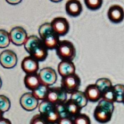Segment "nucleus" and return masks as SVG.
Returning <instances> with one entry per match:
<instances>
[{"mask_svg":"<svg viewBox=\"0 0 124 124\" xmlns=\"http://www.w3.org/2000/svg\"><path fill=\"white\" fill-rule=\"evenodd\" d=\"M24 46L30 56L38 62L44 61L48 56V49L44 46L41 39L36 35L28 36Z\"/></svg>","mask_w":124,"mask_h":124,"instance_id":"1","label":"nucleus"},{"mask_svg":"<svg viewBox=\"0 0 124 124\" xmlns=\"http://www.w3.org/2000/svg\"><path fill=\"white\" fill-rule=\"evenodd\" d=\"M39 38L48 50L56 49L60 40L59 36L53 30L50 23H46L40 25L38 29Z\"/></svg>","mask_w":124,"mask_h":124,"instance_id":"2","label":"nucleus"},{"mask_svg":"<svg viewBox=\"0 0 124 124\" xmlns=\"http://www.w3.org/2000/svg\"><path fill=\"white\" fill-rule=\"evenodd\" d=\"M115 110L114 103L101 99L94 111V119L101 124H105L110 122Z\"/></svg>","mask_w":124,"mask_h":124,"instance_id":"3","label":"nucleus"},{"mask_svg":"<svg viewBox=\"0 0 124 124\" xmlns=\"http://www.w3.org/2000/svg\"><path fill=\"white\" fill-rule=\"evenodd\" d=\"M39 114L46 119L48 124L58 123L61 116L57 109L56 105L47 101H42L39 105Z\"/></svg>","mask_w":124,"mask_h":124,"instance_id":"4","label":"nucleus"},{"mask_svg":"<svg viewBox=\"0 0 124 124\" xmlns=\"http://www.w3.org/2000/svg\"><path fill=\"white\" fill-rule=\"evenodd\" d=\"M56 50V54L62 61H72L76 56V50L75 46L72 42L68 40L60 41Z\"/></svg>","mask_w":124,"mask_h":124,"instance_id":"5","label":"nucleus"},{"mask_svg":"<svg viewBox=\"0 0 124 124\" xmlns=\"http://www.w3.org/2000/svg\"><path fill=\"white\" fill-rule=\"evenodd\" d=\"M56 107L61 117H69L74 118L81 113L80 112L82 109L77 103L71 99H68L62 104L56 105Z\"/></svg>","mask_w":124,"mask_h":124,"instance_id":"6","label":"nucleus"},{"mask_svg":"<svg viewBox=\"0 0 124 124\" xmlns=\"http://www.w3.org/2000/svg\"><path fill=\"white\" fill-rule=\"evenodd\" d=\"M67 94L61 87H50L46 100L54 105H59L66 101Z\"/></svg>","mask_w":124,"mask_h":124,"instance_id":"7","label":"nucleus"},{"mask_svg":"<svg viewBox=\"0 0 124 124\" xmlns=\"http://www.w3.org/2000/svg\"><path fill=\"white\" fill-rule=\"evenodd\" d=\"M81 83V78L77 74L75 73L62 78L61 87L67 93L72 94L78 90Z\"/></svg>","mask_w":124,"mask_h":124,"instance_id":"8","label":"nucleus"},{"mask_svg":"<svg viewBox=\"0 0 124 124\" xmlns=\"http://www.w3.org/2000/svg\"><path fill=\"white\" fill-rule=\"evenodd\" d=\"M18 57L11 50H5L0 53V65L4 69H13L16 65Z\"/></svg>","mask_w":124,"mask_h":124,"instance_id":"9","label":"nucleus"},{"mask_svg":"<svg viewBox=\"0 0 124 124\" xmlns=\"http://www.w3.org/2000/svg\"><path fill=\"white\" fill-rule=\"evenodd\" d=\"M38 75L41 84L48 87L55 84L58 79V76L55 70L49 67H46L41 69L39 72Z\"/></svg>","mask_w":124,"mask_h":124,"instance_id":"10","label":"nucleus"},{"mask_svg":"<svg viewBox=\"0 0 124 124\" xmlns=\"http://www.w3.org/2000/svg\"><path fill=\"white\" fill-rule=\"evenodd\" d=\"M9 35L11 42L18 46L24 45L28 38L27 33L25 29L19 26L12 28L10 31Z\"/></svg>","mask_w":124,"mask_h":124,"instance_id":"11","label":"nucleus"},{"mask_svg":"<svg viewBox=\"0 0 124 124\" xmlns=\"http://www.w3.org/2000/svg\"><path fill=\"white\" fill-rule=\"evenodd\" d=\"M19 104L24 110L27 111L35 110L39 107V101L35 98L32 93H25L21 96Z\"/></svg>","mask_w":124,"mask_h":124,"instance_id":"12","label":"nucleus"},{"mask_svg":"<svg viewBox=\"0 0 124 124\" xmlns=\"http://www.w3.org/2000/svg\"><path fill=\"white\" fill-rule=\"evenodd\" d=\"M50 24L54 32L59 36H65L67 34L70 29L69 21L64 17L54 18Z\"/></svg>","mask_w":124,"mask_h":124,"instance_id":"13","label":"nucleus"},{"mask_svg":"<svg viewBox=\"0 0 124 124\" xmlns=\"http://www.w3.org/2000/svg\"><path fill=\"white\" fill-rule=\"evenodd\" d=\"M109 20L114 24L121 23L124 19V10L123 7L118 4L110 6L107 12Z\"/></svg>","mask_w":124,"mask_h":124,"instance_id":"14","label":"nucleus"},{"mask_svg":"<svg viewBox=\"0 0 124 124\" xmlns=\"http://www.w3.org/2000/svg\"><path fill=\"white\" fill-rule=\"evenodd\" d=\"M21 69L26 75L37 73L39 70V62L30 56H25L22 61Z\"/></svg>","mask_w":124,"mask_h":124,"instance_id":"15","label":"nucleus"},{"mask_svg":"<svg viewBox=\"0 0 124 124\" xmlns=\"http://www.w3.org/2000/svg\"><path fill=\"white\" fill-rule=\"evenodd\" d=\"M65 10L70 16H78L82 11V4L79 0H68L65 4Z\"/></svg>","mask_w":124,"mask_h":124,"instance_id":"16","label":"nucleus"},{"mask_svg":"<svg viewBox=\"0 0 124 124\" xmlns=\"http://www.w3.org/2000/svg\"><path fill=\"white\" fill-rule=\"evenodd\" d=\"M58 70L59 75L63 78L75 74L76 67L71 61L62 60L58 64Z\"/></svg>","mask_w":124,"mask_h":124,"instance_id":"17","label":"nucleus"},{"mask_svg":"<svg viewBox=\"0 0 124 124\" xmlns=\"http://www.w3.org/2000/svg\"><path fill=\"white\" fill-rule=\"evenodd\" d=\"M84 93L88 101L96 102L102 99V92L95 84L88 85L86 87Z\"/></svg>","mask_w":124,"mask_h":124,"instance_id":"18","label":"nucleus"},{"mask_svg":"<svg viewBox=\"0 0 124 124\" xmlns=\"http://www.w3.org/2000/svg\"><path fill=\"white\" fill-rule=\"evenodd\" d=\"M24 83L25 87L31 92L41 84L39 77L38 73L26 75L24 79Z\"/></svg>","mask_w":124,"mask_h":124,"instance_id":"19","label":"nucleus"},{"mask_svg":"<svg viewBox=\"0 0 124 124\" xmlns=\"http://www.w3.org/2000/svg\"><path fill=\"white\" fill-rule=\"evenodd\" d=\"M70 99L77 103L81 108H84L88 104V99L84 92L78 90L71 94Z\"/></svg>","mask_w":124,"mask_h":124,"instance_id":"20","label":"nucleus"},{"mask_svg":"<svg viewBox=\"0 0 124 124\" xmlns=\"http://www.w3.org/2000/svg\"><path fill=\"white\" fill-rule=\"evenodd\" d=\"M50 87L45 85L41 84L38 88L32 91V94L38 101L46 100Z\"/></svg>","mask_w":124,"mask_h":124,"instance_id":"21","label":"nucleus"},{"mask_svg":"<svg viewBox=\"0 0 124 124\" xmlns=\"http://www.w3.org/2000/svg\"><path fill=\"white\" fill-rule=\"evenodd\" d=\"M95 84L98 86L101 92H102V93L111 89L113 86L111 81L109 79L105 78H102L98 79Z\"/></svg>","mask_w":124,"mask_h":124,"instance_id":"22","label":"nucleus"},{"mask_svg":"<svg viewBox=\"0 0 124 124\" xmlns=\"http://www.w3.org/2000/svg\"><path fill=\"white\" fill-rule=\"evenodd\" d=\"M10 42L9 33L3 29H0V48H6Z\"/></svg>","mask_w":124,"mask_h":124,"instance_id":"23","label":"nucleus"},{"mask_svg":"<svg viewBox=\"0 0 124 124\" xmlns=\"http://www.w3.org/2000/svg\"><path fill=\"white\" fill-rule=\"evenodd\" d=\"M11 102L9 98L5 95L0 94V110L2 113L7 112L10 108Z\"/></svg>","mask_w":124,"mask_h":124,"instance_id":"24","label":"nucleus"},{"mask_svg":"<svg viewBox=\"0 0 124 124\" xmlns=\"http://www.w3.org/2000/svg\"><path fill=\"white\" fill-rule=\"evenodd\" d=\"M84 3L88 9L97 10L102 7L103 0H84Z\"/></svg>","mask_w":124,"mask_h":124,"instance_id":"25","label":"nucleus"},{"mask_svg":"<svg viewBox=\"0 0 124 124\" xmlns=\"http://www.w3.org/2000/svg\"><path fill=\"white\" fill-rule=\"evenodd\" d=\"M114 92L116 98V102H122L124 94V85L116 84L113 85Z\"/></svg>","mask_w":124,"mask_h":124,"instance_id":"26","label":"nucleus"},{"mask_svg":"<svg viewBox=\"0 0 124 124\" xmlns=\"http://www.w3.org/2000/svg\"><path fill=\"white\" fill-rule=\"evenodd\" d=\"M74 124H91L90 117L85 114L80 113L73 118Z\"/></svg>","mask_w":124,"mask_h":124,"instance_id":"27","label":"nucleus"},{"mask_svg":"<svg viewBox=\"0 0 124 124\" xmlns=\"http://www.w3.org/2000/svg\"><path fill=\"white\" fill-rule=\"evenodd\" d=\"M102 99L108 101H110L113 103L116 102V96H115V92H114L113 86V87L111 89L102 93Z\"/></svg>","mask_w":124,"mask_h":124,"instance_id":"28","label":"nucleus"},{"mask_svg":"<svg viewBox=\"0 0 124 124\" xmlns=\"http://www.w3.org/2000/svg\"><path fill=\"white\" fill-rule=\"evenodd\" d=\"M30 124H48L40 114L34 115L31 119Z\"/></svg>","mask_w":124,"mask_h":124,"instance_id":"29","label":"nucleus"},{"mask_svg":"<svg viewBox=\"0 0 124 124\" xmlns=\"http://www.w3.org/2000/svg\"><path fill=\"white\" fill-rule=\"evenodd\" d=\"M57 124H74L73 119L71 117H61Z\"/></svg>","mask_w":124,"mask_h":124,"instance_id":"30","label":"nucleus"},{"mask_svg":"<svg viewBox=\"0 0 124 124\" xmlns=\"http://www.w3.org/2000/svg\"><path fill=\"white\" fill-rule=\"evenodd\" d=\"M7 3L11 5H16L20 3L22 0H6Z\"/></svg>","mask_w":124,"mask_h":124,"instance_id":"31","label":"nucleus"},{"mask_svg":"<svg viewBox=\"0 0 124 124\" xmlns=\"http://www.w3.org/2000/svg\"><path fill=\"white\" fill-rule=\"evenodd\" d=\"M0 124H12V122L8 119L2 117L0 119Z\"/></svg>","mask_w":124,"mask_h":124,"instance_id":"32","label":"nucleus"},{"mask_svg":"<svg viewBox=\"0 0 124 124\" xmlns=\"http://www.w3.org/2000/svg\"><path fill=\"white\" fill-rule=\"evenodd\" d=\"M50 1L53 2H60V1H61L62 0H50Z\"/></svg>","mask_w":124,"mask_h":124,"instance_id":"33","label":"nucleus"},{"mask_svg":"<svg viewBox=\"0 0 124 124\" xmlns=\"http://www.w3.org/2000/svg\"><path fill=\"white\" fill-rule=\"evenodd\" d=\"M2 115H3V113L0 110V119H1V118H2Z\"/></svg>","mask_w":124,"mask_h":124,"instance_id":"34","label":"nucleus"},{"mask_svg":"<svg viewBox=\"0 0 124 124\" xmlns=\"http://www.w3.org/2000/svg\"><path fill=\"white\" fill-rule=\"evenodd\" d=\"M2 79H1V78H0V88H1V87H2Z\"/></svg>","mask_w":124,"mask_h":124,"instance_id":"35","label":"nucleus"},{"mask_svg":"<svg viewBox=\"0 0 124 124\" xmlns=\"http://www.w3.org/2000/svg\"><path fill=\"white\" fill-rule=\"evenodd\" d=\"M122 103L124 104V96H123V99H122Z\"/></svg>","mask_w":124,"mask_h":124,"instance_id":"36","label":"nucleus"}]
</instances>
